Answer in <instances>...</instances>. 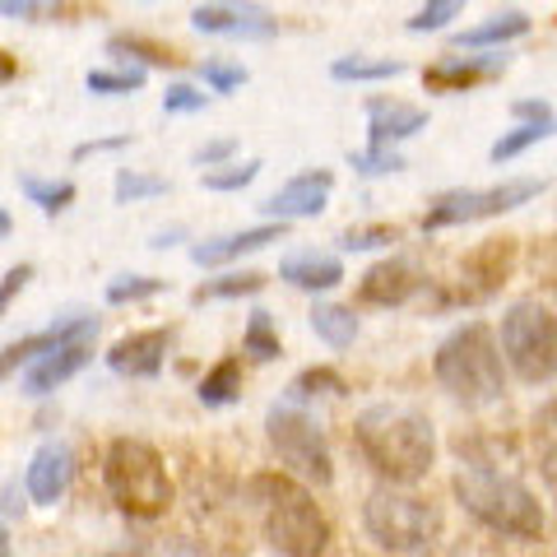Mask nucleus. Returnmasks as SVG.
I'll return each instance as SVG.
<instances>
[{"label":"nucleus","mask_w":557,"mask_h":557,"mask_svg":"<svg viewBox=\"0 0 557 557\" xmlns=\"http://www.w3.org/2000/svg\"><path fill=\"white\" fill-rule=\"evenodd\" d=\"M354 446L386 483L428 479L437 460V432L409 405H368L354 423Z\"/></svg>","instance_id":"1"},{"label":"nucleus","mask_w":557,"mask_h":557,"mask_svg":"<svg viewBox=\"0 0 557 557\" xmlns=\"http://www.w3.org/2000/svg\"><path fill=\"white\" fill-rule=\"evenodd\" d=\"M432 376L460 405H493V399L507 395V362H502L493 325L469 321L460 330H450L437 344V354H432Z\"/></svg>","instance_id":"2"},{"label":"nucleus","mask_w":557,"mask_h":557,"mask_svg":"<svg viewBox=\"0 0 557 557\" xmlns=\"http://www.w3.org/2000/svg\"><path fill=\"white\" fill-rule=\"evenodd\" d=\"M456 497L469 516L507 539H544V530H548V516L530 487L511 474H497V469H487V465H460Z\"/></svg>","instance_id":"3"},{"label":"nucleus","mask_w":557,"mask_h":557,"mask_svg":"<svg viewBox=\"0 0 557 557\" xmlns=\"http://www.w3.org/2000/svg\"><path fill=\"white\" fill-rule=\"evenodd\" d=\"M247 493L260 497V507H265V539L274 544V553H284V557H321L325 553L330 520L298 479L260 474V479H251Z\"/></svg>","instance_id":"4"},{"label":"nucleus","mask_w":557,"mask_h":557,"mask_svg":"<svg viewBox=\"0 0 557 557\" xmlns=\"http://www.w3.org/2000/svg\"><path fill=\"white\" fill-rule=\"evenodd\" d=\"M102 479L108 493L131 520H159L172 507V479L163 456L139 437H116L102 456Z\"/></svg>","instance_id":"5"},{"label":"nucleus","mask_w":557,"mask_h":557,"mask_svg":"<svg viewBox=\"0 0 557 557\" xmlns=\"http://www.w3.org/2000/svg\"><path fill=\"white\" fill-rule=\"evenodd\" d=\"M502 362L525 381V386H548L557 372V321L553 307L539 298H520L502 317Z\"/></svg>","instance_id":"6"},{"label":"nucleus","mask_w":557,"mask_h":557,"mask_svg":"<svg viewBox=\"0 0 557 557\" xmlns=\"http://www.w3.org/2000/svg\"><path fill=\"white\" fill-rule=\"evenodd\" d=\"M362 525L386 553H418L437 539L442 516L428 497L409 493L405 483H386L362 502Z\"/></svg>","instance_id":"7"},{"label":"nucleus","mask_w":557,"mask_h":557,"mask_svg":"<svg viewBox=\"0 0 557 557\" xmlns=\"http://www.w3.org/2000/svg\"><path fill=\"white\" fill-rule=\"evenodd\" d=\"M270 446L278 450V465L288 469V479L330 487L335 483V460H330V442L317 418H307L298 405H274L265 413Z\"/></svg>","instance_id":"8"},{"label":"nucleus","mask_w":557,"mask_h":557,"mask_svg":"<svg viewBox=\"0 0 557 557\" xmlns=\"http://www.w3.org/2000/svg\"><path fill=\"white\" fill-rule=\"evenodd\" d=\"M544 190H548L544 177H516V182L483 186V190H442V196L428 205L423 228L437 233V228H456V223H479V219L511 214V209L539 200Z\"/></svg>","instance_id":"9"},{"label":"nucleus","mask_w":557,"mask_h":557,"mask_svg":"<svg viewBox=\"0 0 557 557\" xmlns=\"http://www.w3.org/2000/svg\"><path fill=\"white\" fill-rule=\"evenodd\" d=\"M94 339H98V317H65V335L24 368V395L42 399L57 386H65L70 376H79L94 362Z\"/></svg>","instance_id":"10"},{"label":"nucleus","mask_w":557,"mask_h":557,"mask_svg":"<svg viewBox=\"0 0 557 557\" xmlns=\"http://www.w3.org/2000/svg\"><path fill=\"white\" fill-rule=\"evenodd\" d=\"M190 28L209 38H242V42H270L278 33V20L256 5V0H209L190 10Z\"/></svg>","instance_id":"11"},{"label":"nucleus","mask_w":557,"mask_h":557,"mask_svg":"<svg viewBox=\"0 0 557 557\" xmlns=\"http://www.w3.org/2000/svg\"><path fill=\"white\" fill-rule=\"evenodd\" d=\"M168 362V330H131L108 348V368L126 381H153Z\"/></svg>","instance_id":"12"},{"label":"nucleus","mask_w":557,"mask_h":557,"mask_svg":"<svg viewBox=\"0 0 557 557\" xmlns=\"http://www.w3.org/2000/svg\"><path fill=\"white\" fill-rule=\"evenodd\" d=\"M330 190H335V177L321 168V172H302V177H293L288 186H278L274 196L260 205V214H270L274 223H293V219H317Z\"/></svg>","instance_id":"13"},{"label":"nucleus","mask_w":557,"mask_h":557,"mask_svg":"<svg viewBox=\"0 0 557 557\" xmlns=\"http://www.w3.org/2000/svg\"><path fill=\"white\" fill-rule=\"evenodd\" d=\"M418 288H423V274H418L413 260L391 256V260H376V265L362 274L358 302H368V307H405Z\"/></svg>","instance_id":"14"},{"label":"nucleus","mask_w":557,"mask_h":557,"mask_svg":"<svg viewBox=\"0 0 557 557\" xmlns=\"http://www.w3.org/2000/svg\"><path fill=\"white\" fill-rule=\"evenodd\" d=\"M423 131H428V108H413V102H399V98H368L372 149H395L399 139H413Z\"/></svg>","instance_id":"15"},{"label":"nucleus","mask_w":557,"mask_h":557,"mask_svg":"<svg viewBox=\"0 0 557 557\" xmlns=\"http://www.w3.org/2000/svg\"><path fill=\"white\" fill-rule=\"evenodd\" d=\"M70 446L65 442H42L38 450H33V460H28V474H24V487H28V497L38 502V507H57V502L65 497V487H70Z\"/></svg>","instance_id":"16"},{"label":"nucleus","mask_w":557,"mask_h":557,"mask_svg":"<svg viewBox=\"0 0 557 557\" xmlns=\"http://www.w3.org/2000/svg\"><path fill=\"white\" fill-rule=\"evenodd\" d=\"M284 233H288V223H260V228H242V233H228V237H209V242H196L190 247V260L196 265H233V260H242V256H251V251H260V247H270V242H284Z\"/></svg>","instance_id":"17"},{"label":"nucleus","mask_w":557,"mask_h":557,"mask_svg":"<svg viewBox=\"0 0 557 557\" xmlns=\"http://www.w3.org/2000/svg\"><path fill=\"white\" fill-rule=\"evenodd\" d=\"M278 278L302 293H330L344 284V260L339 256H325V251H298L278 265Z\"/></svg>","instance_id":"18"},{"label":"nucleus","mask_w":557,"mask_h":557,"mask_svg":"<svg viewBox=\"0 0 557 557\" xmlns=\"http://www.w3.org/2000/svg\"><path fill=\"white\" fill-rule=\"evenodd\" d=\"M507 65V57H465V61H442V65H432V70H423V84L428 89H437V94H465V89H474L479 79H487L493 70H502Z\"/></svg>","instance_id":"19"},{"label":"nucleus","mask_w":557,"mask_h":557,"mask_svg":"<svg viewBox=\"0 0 557 557\" xmlns=\"http://www.w3.org/2000/svg\"><path fill=\"white\" fill-rule=\"evenodd\" d=\"M534 28L530 14H520V10H507V14H493V20H483L474 28H465L450 38V47H469V51H487V47H507L516 38H525V33Z\"/></svg>","instance_id":"20"},{"label":"nucleus","mask_w":557,"mask_h":557,"mask_svg":"<svg viewBox=\"0 0 557 557\" xmlns=\"http://www.w3.org/2000/svg\"><path fill=\"white\" fill-rule=\"evenodd\" d=\"M507 270H511V242H487L483 251L465 260V278H479V284L469 288V298H493V293L507 284Z\"/></svg>","instance_id":"21"},{"label":"nucleus","mask_w":557,"mask_h":557,"mask_svg":"<svg viewBox=\"0 0 557 557\" xmlns=\"http://www.w3.org/2000/svg\"><path fill=\"white\" fill-rule=\"evenodd\" d=\"M311 330H317V339L330 344V348H348L358 339V317L354 307H339V302H317L311 307Z\"/></svg>","instance_id":"22"},{"label":"nucleus","mask_w":557,"mask_h":557,"mask_svg":"<svg viewBox=\"0 0 557 557\" xmlns=\"http://www.w3.org/2000/svg\"><path fill=\"white\" fill-rule=\"evenodd\" d=\"M196 395H200V405H205V409H223V405H233V399L242 395V362H237V358L214 362V368H209V372L200 376Z\"/></svg>","instance_id":"23"},{"label":"nucleus","mask_w":557,"mask_h":557,"mask_svg":"<svg viewBox=\"0 0 557 557\" xmlns=\"http://www.w3.org/2000/svg\"><path fill=\"white\" fill-rule=\"evenodd\" d=\"M405 75V61H368V57H339L335 65H330V79L339 84H381V79H399Z\"/></svg>","instance_id":"24"},{"label":"nucleus","mask_w":557,"mask_h":557,"mask_svg":"<svg viewBox=\"0 0 557 557\" xmlns=\"http://www.w3.org/2000/svg\"><path fill=\"white\" fill-rule=\"evenodd\" d=\"M65 335V321H57V325H47V330H38V335H28V339H14L10 348H0V381H10L14 372H24L33 358L42 354V348H51Z\"/></svg>","instance_id":"25"},{"label":"nucleus","mask_w":557,"mask_h":557,"mask_svg":"<svg viewBox=\"0 0 557 557\" xmlns=\"http://www.w3.org/2000/svg\"><path fill=\"white\" fill-rule=\"evenodd\" d=\"M265 288V274L256 270H228L219 278H205V284L190 293V302H214V298H251V293Z\"/></svg>","instance_id":"26"},{"label":"nucleus","mask_w":557,"mask_h":557,"mask_svg":"<svg viewBox=\"0 0 557 557\" xmlns=\"http://www.w3.org/2000/svg\"><path fill=\"white\" fill-rule=\"evenodd\" d=\"M145 79H149V70H89L84 75V89L98 94V98H121V94H135V89H145Z\"/></svg>","instance_id":"27"},{"label":"nucleus","mask_w":557,"mask_h":557,"mask_svg":"<svg viewBox=\"0 0 557 557\" xmlns=\"http://www.w3.org/2000/svg\"><path fill=\"white\" fill-rule=\"evenodd\" d=\"M20 190L42 209V214H65L75 205V182H47V177H20Z\"/></svg>","instance_id":"28"},{"label":"nucleus","mask_w":557,"mask_h":557,"mask_svg":"<svg viewBox=\"0 0 557 557\" xmlns=\"http://www.w3.org/2000/svg\"><path fill=\"white\" fill-rule=\"evenodd\" d=\"M168 190H172V182H168V177H149V172L121 168V172H116V186H112V196H116V205H139V200L168 196Z\"/></svg>","instance_id":"29"},{"label":"nucleus","mask_w":557,"mask_h":557,"mask_svg":"<svg viewBox=\"0 0 557 557\" xmlns=\"http://www.w3.org/2000/svg\"><path fill=\"white\" fill-rule=\"evenodd\" d=\"M242 348L256 358V362H274L284 348H278V330L270 321V311H251L247 317V330H242Z\"/></svg>","instance_id":"30"},{"label":"nucleus","mask_w":557,"mask_h":557,"mask_svg":"<svg viewBox=\"0 0 557 557\" xmlns=\"http://www.w3.org/2000/svg\"><path fill=\"white\" fill-rule=\"evenodd\" d=\"M163 288H168V278H159V274H116L112 284H108V302L112 307L149 302V298H159Z\"/></svg>","instance_id":"31"},{"label":"nucleus","mask_w":557,"mask_h":557,"mask_svg":"<svg viewBox=\"0 0 557 557\" xmlns=\"http://www.w3.org/2000/svg\"><path fill=\"white\" fill-rule=\"evenodd\" d=\"M108 57H135L139 70H149V65H163L168 70L172 61H177L168 47L149 42V38H135V33H116V38H108Z\"/></svg>","instance_id":"32"},{"label":"nucleus","mask_w":557,"mask_h":557,"mask_svg":"<svg viewBox=\"0 0 557 557\" xmlns=\"http://www.w3.org/2000/svg\"><path fill=\"white\" fill-rule=\"evenodd\" d=\"M548 135H553V126H534V121H520L516 131H507V135H502L493 149H487V159H493V163H511V159H520V153H525V149L544 145Z\"/></svg>","instance_id":"33"},{"label":"nucleus","mask_w":557,"mask_h":557,"mask_svg":"<svg viewBox=\"0 0 557 557\" xmlns=\"http://www.w3.org/2000/svg\"><path fill=\"white\" fill-rule=\"evenodd\" d=\"M348 381L335 372V368H307L302 376H293L288 386V405H298V399H311V395H344Z\"/></svg>","instance_id":"34"},{"label":"nucleus","mask_w":557,"mask_h":557,"mask_svg":"<svg viewBox=\"0 0 557 557\" xmlns=\"http://www.w3.org/2000/svg\"><path fill=\"white\" fill-rule=\"evenodd\" d=\"M260 159H247V163H219V168H209L205 172V190H223V196H228V190H242V186H251L256 177H260Z\"/></svg>","instance_id":"35"},{"label":"nucleus","mask_w":557,"mask_h":557,"mask_svg":"<svg viewBox=\"0 0 557 557\" xmlns=\"http://www.w3.org/2000/svg\"><path fill=\"white\" fill-rule=\"evenodd\" d=\"M465 5H469V0H428V5L418 10L405 28H409V33H437V28H446L450 20H460Z\"/></svg>","instance_id":"36"},{"label":"nucleus","mask_w":557,"mask_h":557,"mask_svg":"<svg viewBox=\"0 0 557 557\" xmlns=\"http://www.w3.org/2000/svg\"><path fill=\"white\" fill-rule=\"evenodd\" d=\"M200 79L209 84V94H233L242 89L251 75H247V65H228V61H205L200 65Z\"/></svg>","instance_id":"37"},{"label":"nucleus","mask_w":557,"mask_h":557,"mask_svg":"<svg viewBox=\"0 0 557 557\" xmlns=\"http://www.w3.org/2000/svg\"><path fill=\"white\" fill-rule=\"evenodd\" d=\"M348 163H354L362 177H386V172H399L405 168V159H399L395 149H358V153H348Z\"/></svg>","instance_id":"38"},{"label":"nucleus","mask_w":557,"mask_h":557,"mask_svg":"<svg viewBox=\"0 0 557 557\" xmlns=\"http://www.w3.org/2000/svg\"><path fill=\"white\" fill-rule=\"evenodd\" d=\"M205 102H209V94L205 89H196V84H168V94H163V112L168 116H186V112H205Z\"/></svg>","instance_id":"39"},{"label":"nucleus","mask_w":557,"mask_h":557,"mask_svg":"<svg viewBox=\"0 0 557 557\" xmlns=\"http://www.w3.org/2000/svg\"><path fill=\"white\" fill-rule=\"evenodd\" d=\"M391 242H399V228H386V223H376V228H348L339 237L344 251H376V247H391Z\"/></svg>","instance_id":"40"},{"label":"nucleus","mask_w":557,"mask_h":557,"mask_svg":"<svg viewBox=\"0 0 557 557\" xmlns=\"http://www.w3.org/2000/svg\"><path fill=\"white\" fill-rule=\"evenodd\" d=\"M28 278H33V265H10L0 274V317H5V307L28 288Z\"/></svg>","instance_id":"41"},{"label":"nucleus","mask_w":557,"mask_h":557,"mask_svg":"<svg viewBox=\"0 0 557 557\" xmlns=\"http://www.w3.org/2000/svg\"><path fill=\"white\" fill-rule=\"evenodd\" d=\"M131 145H135V135L126 131V135H108V139H89V145H75V153H70V159L84 163V159H98V153H116V149H131Z\"/></svg>","instance_id":"42"},{"label":"nucleus","mask_w":557,"mask_h":557,"mask_svg":"<svg viewBox=\"0 0 557 557\" xmlns=\"http://www.w3.org/2000/svg\"><path fill=\"white\" fill-rule=\"evenodd\" d=\"M237 159V139L228 135V139H209V145H200L196 149V163L200 168H219V163H233Z\"/></svg>","instance_id":"43"},{"label":"nucleus","mask_w":557,"mask_h":557,"mask_svg":"<svg viewBox=\"0 0 557 557\" xmlns=\"http://www.w3.org/2000/svg\"><path fill=\"white\" fill-rule=\"evenodd\" d=\"M51 10H57V0H0V14H5V20H42Z\"/></svg>","instance_id":"44"},{"label":"nucleus","mask_w":557,"mask_h":557,"mask_svg":"<svg viewBox=\"0 0 557 557\" xmlns=\"http://www.w3.org/2000/svg\"><path fill=\"white\" fill-rule=\"evenodd\" d=\"M511 116L516 121H534V126H553V108H548V102H539V98L511 102Z\"/></svg>","instance_id":"45"},{"label":"nucleus","mask_w":557,"mask_h":557,"mask_svg":"<svg viewBox=\"0 0 557 557\" xmlns=\"http://www.w3.org/2000/svg\"><path fill=\"white\" fill-rule=\"evenodd\" d=\"M544 479L553 483V405H544Z\"/></svg>","instance_id":"46"},{"label":"nucleus","mask_w":557,"mask_h":557,"mask_svg":"<svg viewBox=\"0 0 557 557\" xmlns=\"http://www.w3.org/2000/svg\"><path fill=\"white\" fill-rule=\"evenodd\" d=\"M0 557H14V548H10V530H5V520H0Z\"/></svg>","instance_id":"47"},{"label":"nucleus","mask_w":557,"mask_h":557,"mask_svg":"<svg viewBox=\"0 0 557 557\" xmlns=\"http://www.w3.org/2000/svg\"><path fill=\"white\" fill-rule=\"evenodd\" d=\"M10 75H14V61H10V57H5V51H0V84H5V79H10Z\"/></svg>","instance_id":"48"},{"label":"nucleus","mask_w":557,"mask_h":557,"mask_svg":"<svg viewBox=\"0 0 557 557\" xmlns=\"http://www.w3.org/2000/svg\"><path fill=\"white\" fill-rule=\"evenodd\" d=\"M10 228H14V223H10V214H5V209H0V237H10Z\"/></svg>","instance_id":"49"},{"label":"nucleus","mask_w":557,"mask_h":557,"mask_svg":"<svg viewBox=\"0 0 557 557\" xmlns=\"http://www.w3.org/2000/svg\"><path fill=\"white\" fill-rule=\"evenodd\" d=\"M102 557H139V553H126V548H121V553H102Z\"/></svg>","instance_id":"50"}]
</instances>
